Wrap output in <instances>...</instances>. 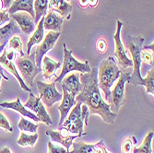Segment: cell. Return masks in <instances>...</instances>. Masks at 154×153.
Returning a JSON list of instances; mask_svg holds the SVG:
<instances>
[{
	"mask_svg": "<svg viewBox=\"0 0 154 153\" xmlns=\"http://www.w3.org/2000/svg\"><path fill=\"white\" fill-rule=\"evenodd\" d=\"M36 85L40 91L41 101L45 106L51 108L54 103L62 100L63 94L57 91L54 81L52 83H45L41 80H38L36 82Z\"/></svg>",
	"mask_w": 154,
	"mask_h": 153,
	"instance_id": "8",
	"label": "cell"
},
{
	"mask_svg": "<svg viewBox=\"0 0 154 153\" xmlns=\"http://www.w3.org/2000/svg\"><path fill=\"white\" fill-rule=\"evenodd\" d=\"M144 87L146 88V91L149 94L154 95V69L151 68L148 71L146 78H144Z\"/></svg>",
	"mask_w": 154,
	"mask_h": 153,
	"instance_id": "30",
	"label": "cell"
},
{
	"mask_svg": "<svg viewBox=\"0 0 154 153\" xmlns=\"http://www.w3.org/2000/svg\"><path fill=\"white\" fill-rule=\"evenodd\" d=\"M18 127L22 132H30V133L34 134L37 132L38 124H35L32 123L31 121L25 119L23 116H21L20 123L18 124Z\"/></svg>",
	"mask_w": 154,
	"mask_h": 153,
	"instance_id": "28",
	"label": "cell"
},
{
	"mask_svg": "<svg viewBox=\"0 0 154 153\" xmlns=\"http://www.w3.org/2000/svg\"><path fill=\"white\" fill-rule=\"evenodd\" d=\"M61 32H49L44 40L41 41L40 44L36 47L34 57H35V63L37 67L42 68V61H43L44 57L46 54L47 52L52 50L57 44L58 38L60 37Z\"/></svg>",
	"mask_w": 154,
	"mask_h": 153,
	"instance_id": "9",
	"label": "cell"
},
{
	"mask_svg": "<svg viewBox=\"0 0 154 153\" xmlns=\"http://www.w3.org/2000/svg\"><path fill=\"white\" fill-rule=\"evenodd\" d=\"M151 52L152 51L149 52L147 49H143L142 48L141 53H140L141 62H144V63H146L148 65H153V54H151Z\"/></svg>",
	"mask_w": 154,
	"mask_h": 153,
	"instance_id": "32",
	"label": "cell"
},
{
	"mask_svg": "<svg viewBox=\"0 0 154 153\" xmlns=\"http://www.w3.org/2000/svg\"><path fill=\"white\" fill-rule=\"evenodd\" d=\"M10 18L17 22L20 31H22L27 35H30L36 29L34 18L32 15H30L29 13L24 12V11L16 12L12 14V15H10Z\"/></svg>",
	"mask_w": 154,
	"mask_h": 153,
	"instance_id": "12",
	"label": "cell"
},
{
	"mask_svg": "<svg viewBox=\"0 0 154 153\" xmlns=\"http://www.w3.org/2000/svg\"><path fill=\"white\" fill-rule=\"evenodd\" d=\"M4 9V4L2 0H0V11H2Z\"/></svg>",
	"mask_w": 154,
	"mask_h": 153,
	"instance_id": "42",
	"label": "cell"
},
{
	"mask_svg": "<svg viewBox=\"0 0 154 153\" xmlns=\"http://www.w3.org/2000/svg\"><path fill=\"white\" fill-rule=\"evenodd\" d=\"M9 49L18 52L20 57H24L25 55V54L23 52V48H22L21 40L19 36L14 35L9 39Z\"/></svg>",
	"mask_w": 154,
	"mask_h": 153,
	"instance_id": "31",
	"label": "cell"
},
{
	"mask_svg": "<svg viewBox=\"0 0 154 153\" xmlns=\"http://www.w3.org/2000/svg\"><path fill=\"white\" fill-rule=\"evenodd\" d=\"M49 8L54 12L57 13L62 18L70 20L73 7L66 0H50Z\"/></svg>",
	"mask_w": 154,
	"mask_h": 153,
	"instance_id": "17",
	"label": "cell"
},
{
	"mask_svg": "<svg viewBox=\"0 0 154 153\" xmlns=\"http://www.w3.org/2000/svg\"><path fill=\"white\" fill-rule=\"evenodd\" d=\"M137 144V138L134 136L127 137L121 144V152L122 153H134Z\"/></svg>",
	"mask_w": 154,
	"mask_h": 153,
	"instance_id": "29",
	"label": "cell"
},
{
	"mask_svg": "<svg viewBox=\"0 0 154 153\" xmlns=\"http://www.w3.org/2000/svg\"><path fill=\"white\" fill-rule=\"evenodd\" d=\"M98 4V0H89V6L95 8Z\"/></svg>",
	"mask_w": 154,
	"mask_h": 153,
	"instance_id": "40",
	"label": "cell"
},
{
	"mask_svg": "<svg viewBox=\"0 0 154 153\" xmlns=\"http://www.w3.org/2000/svg\"><path fill=\"white\" fill-rule=\"evenodd\" d=\"M38 137L39 136L37 133H34L32 135H27L25 132L21 131L17 143L19 146L21 147H34L38 140Z\"/></svg>",
	"mask_w": 154,
	"mask_h": 153,
	"instance_id": "26",
	"label": "cell"
},
{
	"mask_svg": "<svg viewBox=\"0 0 154 153\" xmlns=\"http://www.w3.org/2000/svg\"><path fill=\"white\" fill-rule=\"evenodd\" d=\"M0 64H1L10 74H12L14 77H15V78H17V80H18L19 83H20V88H21L22 90H24L25 91H28V92L32 91L31 88H29V87H28V86L25 84V82L23 81L22 78L20 76L19 71H18V69H17L15 64H14L12 61H9V60L6 57V55H5L4 53H3L2 55H0Z\"/></svg>",
	"mask_w": 154,
	"mask_h": 153,
	"instance_id": "19",
	"label": "cell"
},
{
	"mask_svg": "<svg viewBox=\"0 0 154 153\" xmlns=\"http://www.w3.org/2000/svg\"><path fill=\"white\" fill-rule=\"evenodd\" d=\"M0 106L3 107V108H7V109H12L14 111H16V112L20 113L22 116H27L31 119H32L33 121H36V122H39L40 119L34 115L32 114L30 111H28L27 108L24 107V105L21 104L20 103V100L19 97H17V99L15 102H11V103H8V102H5V103H0Z\"/></svg>",
	"mask_w": 154,
	"mask_h": 153,
	"instance_id": "21",
	"label": "cell"
},
{
	"mask_svg": "<svg viewBox=\"0 0 154 153\" xmlns=\"http://www.w3.org/2000/svg\"><path fill=\"white\" fill-rule=\"evenodd\" d=\"M20 32V29L18 26L17 22L13 19H11L7 25L0 28V45L7 44V43L12 36L16 35L17 33Z\"/></svg>",
	"mask_w": 154,
	"mask_h": 153,
	"instance_id": "18",
	"label": "cell"
},
{
	"mask_svg": "<svg viewBox=\"0 0 154 153\" xmlns=\"http://www.w3.org/2000/svg\"><path fill=\"white\" fill-rule=\"evenodd\" d=\"M153 132H149L144 138V140L139 148H136L134 150V153H152V148H151V142L153 139Z\"/></svg>",
	"mask_w": 154,
	"mask_h": 153,
	"instance_id": "27",
	"label": "cell"
},
{
	"mask_svg": "<svg viewBox=\"0 0 154 153\" xmlns=\"http://www.w3.org/2000/svg\"><path fill=\"white\" fill-rule=\"evenodd\" d=\"M48 153H69L64 147H59L57 145H54L51 141L48 142Z\"/></svg>",
	"mask_w": 154,
	"mask_h": 153,
	"instance_id": "33",
	"label": "cell"
},
{
	"mask_svg": "<svg viewBox=\"0 0 154 153\" xmlns=\"http://www.w3.org/2000/svg\"><path fill=\"white\" fill-rule=\"evenodd\" d=\"M65 19L53 10H49L44 17V29L48 32H61L62 25Z\"/></svg>",
	"mask_w": 154,
	"mask_h": 153,
	"instance_id": "14",
	"label": "cell"
},
{
	"mask_svg": "<svg viewBox=\"0 0 154 153\" xmlns=\"http://www.w3.org/2000/svg\"><path fill=\"white\" fill-rule=\"evenodd\" d=\"M64 50V61L62 66V70L60 75L55 78L54 82H61V80L69 73L77 71L79 73H90L91 71V67L88 61L85 62H79L76 60L72 55V50H68L66 48V44H63Z\"/></svg>",
	"mask_w": 154,
	"mask_h": 153,
	"instance_id": "6",
	"label": "cell"
},
{
	"mask_svg": "<svg viewBox=\"0 0 154 153\" xmlns=\"http://www.w3.org/2000/svg\"><path fill=\"white\" fill-rule=\"evenodd\" d=\"M131 74L129 72H121L117 83L116 84L113 90H111V96L109 99L110 110L112 113L118 114L121 107L125 103V87L128 83Z\"/></svg>",
	"mask_w": 154,
	"mask_h": 153,
	"instance_id": "7",
	"label": "cell"
},
{
	"mask_svg": "<svg viewBox=\"0 0 154 153\" xmlns=\"http://www.w3.org/2000/svg\"><path fill=\"white\" fill-rule=\"evenodd\" d=\"M33 3H34V0H14V2L7 10L9 15H12V14L16 12L24 11V12L29 13L30 15H32L34 18Z\"/></svg>",
	"mask_w": 154,
	"mask_h": 153,
	"instance_id": "20",
	"label": "cell"
},
{
	"mask_svg": "<svg viewBox=\"0 0 154 153\" xmlns=\"http://www.w3.org/2000/svg\"><path fill=\"white\" fill-rule=\"evenodd\" d=\"M24 107L32 111L34 115L40 119V121L45 123L47 126H51L53 124L52 119L48 115L47 111L45 110L44 103L41 101V98L38 96H35L32 93V91L29 92V99H28V101L24 104Z\"/></svg>",
	"mask_w": 154,
	"mask_h": 153,
	"instance_id": "11",
	"label": "cell"
},
{
	"mask_svg": "<svg viewBox=\"0 0 154 153\" xmlns=\"http://www.w3.org/2000/svg\"><path fill=\"white\" fill-rule=\"evenodd\" d=\"M96 49L98 51V53H100V54H104L107 50V44H106V41L100 38V39H98L97 41V43H96Z\"/></svg>",
	"mask_w": 154,
	"mask_h": 153,
	"instance_id": "35",
	"label": "cell"
},
{
	"mask_svg": "<svg viewBox=\"0 0 154 153\" xmlns=\"http://www.w3.org/2000/svg\"><path fill=\"white\" fill-rule=\"evenodd\" d=\"M144 41L145 39L141 36L128 35L127 39H125V43H127L128 51L132 55V62H133V71L130 76V79L128 83L133 85L144 86L145 84L144 78L141 77V73H140V66L142 63L140 58V53L142 50Z\"/></svg>",
	"mask_w": 154,
	"mask_h": 153,
	"instance_id": "4",
	"label": "cell"
},
{
	"mask_svg": "<svg viewBox=\"0 0 154 153\" xmlns=\"http://www.w3.org/2000/svg\"><path fill=\"white\" fill-rule=\"evenodd\" d=\"M5 46L6 44H2V45H0V54H1V53L5 50Z\"/></svg>",
	"mask_w": 154,
	"mask_h": 153,
	"instance_id": "43",
	"label": "cell"
},
{
	"mask_svg": "<svg viewBox=\"0 0 154 153\" xmlns=\"http://www.w3.org/2000/svg\"><path fill=\"white\" fill-rule=\"evenodd\" d=\"M97 143L87 144L84 142H73L72 150L69 153H95Z\"/></svg>",
	"mask_w": 154,
	"mask_h": 153,
	"instance_id": "25",
	"label": "cell"
},
{
	"mask_svg": "<svg viewBox=\"0 0 154 153\" xmlns=\"http://www.w3.org/2000/svg\"><path fill=\"white\" fill-rule=\"evenodd\" d=\"M15 66L18 71L20 72V77L22 78L25 84L29 88L33 87L34 78L42 71V68H39L36 66L34 53L32 54H25L24 57L16 58Z\"/></svg>",
	"mask_w": 154,
	"mask_h": 153,
	"instance_id": "5",
	"label": "cell"
},
{
	"mask_svg": "<svg viewBox=\"0 0 154 153\" xmlns=\"http://www.w3.org/2000/svg\"><path fill=\"white\" fill-rule=\"evenodd\" d=\"M61 87L73 96H77L80 90V79L79 72H71L61 80Z\"/></svg>",
	"mask_w": 154,
	"mask_h": 153,
	"instance_id": "16",
	"label": "cell"
},
{
	"mask_svg": "<svg viewBox=\"0 0 154 153\" xmlns=\"http://www.w3.org/2000/svg\"><path fill=\"white\" fill-rule=\"evenodd\" d=\"M3 4H4V8L5 9H8V8L11 6V4L14 2V0H2Z\"/></svg>",
	"mask_w": 154,
	"mask_h": 153,
	"instance_id": "37",
	"label": "cell"
},
{
	"mask_svg": "<svg viewBox=\"0 0 154 153\" xmlns=\"http://www.w3.org/2000/svg\"><path fill=\"white\" fill-rule=\"evenodd\" d=\"M3 78H2V76L1 75H0V86H1V79H2Z\"/></svg>",
	"mask_w": 154,
	"mask_h": 153,
	"instance_id": "44",
	"label": "cell"
},
{
	"mask_svg": "<svg viewBox=\"0 0 154 153\" xmlns=\"http://www.w3.org/2000/svg\"><path fill=\"white\" fill-rule=\"evenodd\" d=\"M67 115L68 116H66L62 126L58 128H63L69 134L78 135L79 137L86 135L84 132L83 124H85L86 126L89 124L88 120L90 113L88 107L80 102H77L71 112H69Z\"/></svg>",
	"mask_w": 154,
	"mask_h": 153,
	"instance_id": "3",
	"label": "cell"
},
{
	"mask_svg": "<svg viewBox=\"0 0 154 153\" xmlns=\"http://www.w3.org/2000/svg\"><path fill=\"white\" fill-rule=\"evenodd\" d=\"M98 86L101 89L105 96V99L109 101L111 96V88L117 81L121 70L119 69L114 57H108L101 62L99 68L97 69Z\"/></svg>",
	"mask_w": 154,
	"mask_h": 153,
	"instance_id": "2",
	"label": "cell"
},
{
	"mask_svg": "<svg viewBox=\"0 0 154 153\" xmlns=\"http://www.w3.org/2000/svg\"><path fill=\"white\" fill-rule=\"evenodd\" d=\"M3 70H4L3 66H0V75L2 76V78H3L5 80H8V77H6V76L4 75V73H3ZM0 93H1V90H0Z\"/></svg>",
	"mask_w": 154,
	"mask_h": 153,
	"instance_id": "39",
	"label": "cell"
},
{
	"mask_svg": "<svg viewBox=\"0 0 154 153\" xmlns=\"http://www.w3.org/2000/svg\"><path fill=\"white\" fill-rule=\"evenodd\" d=\"M49 8V0H34V22L37 25L39 20L46 15Z\"/></svg>",
	"mask_w": 154,
	"mask_h": 153,
	"instance_id": "24",
	"label": "cell"
},
{
	"mask_svg": "<svg viewBox=\"0 0 154 153\" xmlns=\"http://www.w3.org/2000/svg\"><path fill=\"white\" fill-rule=\"evenodd\" d=\"M46 135L50 136L51 140L54 141L57 143H60L63 145L67 151H69V148L72 146V143L74 139L79 137L78 135L71 136V134H69L63 128H59L58 131H54V130H47Z\"/></svg>",
	"mask_w": 154,
	"mask_h": 153,
	"instance_id": "13",
	"label": "cell"
},
{
	"mask_svg": "<svg viewBox=\"0 0 154 153\" xmlns=\"http://www.w3.org/2000/svg\"><path fill=\"white\" fill-rule=\"evenodd\" d=\"M123 27V22L119 20H116V32L114 35L115 40V55L117 59L118 64L125 69L130 66H133V62L130 60L127 53H125V47L123 45V43L121 41V30Z\"/></svg>",
	"mask_w": 154,
	"mask_h": 153,
	"instance_id": "10",
	"label": "cell"
},
{
	"mask_svg": "<svg viewBox=\"0 0 154 153\" xmlns=\"http://www.w3.org/2000/svg\"><path fill=\"white\" fill-rule=\"evenodd\" d=\"M0 153H12L10 151V149L8 148H3L1 150H0Z\"/></svg>",
	"mask_w": 154,
	"mask_h": 153,
	"instance_id": "41",
	"label": "cell"
},
{
	"mask_svg": "<svg viewBox=\"0 0 154 153\" xmlns=\"http://www.w3.org/2000/svg\"><path fill=\"white\" fill-rule=\"evenodd\" d=\"M36 29L33 32V34L31 36L29 41L27 44V54H31V50L32 47L35 44H40L42 41L45 38V29H44V17L42 18L39 22L36 25Z\"/></svg>",
	"mask_w": 154,
	"mask_h": 153,
	"instance_id": "23",
	"label": "cell"
},
{
	"mask_svg": "<svg viewBox=\"0 0 154 153\" xmlns=\"http://www.w3.org/2000/svg\"><path fill=\"white\" fill-rule=\"evenodd\" d=\"M66 1H67V2H69V1H70V0H66Z\"/></svg>",
	"mask_w": 154,
	"mask_h": 153,
	"instance_id": "45",
	"label": "cell"
},
{
	"mask_svg": "<svg viewBox=\"0 0 154 153\" xmlns=\"http://www.w3.org/2000/svg\"><path fill=\"white\" fill-rule=\"evenodd\" d=\"M62 90H63V97L61 100V103L58 106V110L60 112V121H59L58 127L62 126V124L64 123L69 112H70V110L74 107V105L77 103L75 100V96H73L71 93L67 92L65 89Z\"/></svg>",
	"mask_w": 154,
	"mask_h": 153,
	"instance_id": "15",
	"label": "cell"
},
{
	"mask_svg": "<svg viewBox=\"0 0 154 153\" xmlns=\"http://www.w3.org/2000/svg\"><path fill=\"white\" fill-rule=\"evenodd\" d=\"M97 73V68H91L90 73L79 74L80 90L79 94L75 97V100L88 107L90 115H99L106 124H113L117 118V114L112 113L110 104L106 103L102 98L98 86Z\"/></svg>",
	"mask_w": 154,
	"mask_h": 153,
	"instance_id": "1",
	"label": "cell"
},
{
	"mask_svg": "<svg viewBox=\"0 0 154 153\" xmlns=\"http://www.w3.org/2000/svg\"><path fill=\"white\" fill-rule=\"evenodd\" d=\"M79 4L81 8H87L89 6V0H79Z\"/></svg>",
	"mask_w": 154,
	"mask_h": 153,
	"instance_id": "38",
	"label": "cell"
},
{
	"mask_svg": "<svg viewBox=\"0 0 154 153\" xmlns=\"http://www.w3.org/2000/svg\"><path fill=\"white\" fill-rule=\"evenodd\" d=\"M43 66H42V70H43V77L45 79H51L53 76H54L55 71L61 66L62 63L58 61H54L47 55H45L43 58Z\"/></svg>",
	"mask_w": 154,
	"mask_h": 153,
	"instance_id": "22",
	"label": "cell"
},
{
	"mask_svg": "<svg viewBox=\"0 0 154 153\" xmlns=\"http://www.w3.org/2000/svg\"><path fill=\"white\" fill-rule=\"evenodd\" d=\"M10 20H11L10 15L8 14L7 9L0 11V25H4V24L8 23Z\"/></svg>",
	"mask_w": 154,
	"mask_h": 153,
	"instance_id": "36",
	"label": "cell"
},
{
	"mask_svg": "<svg viewBox=\"0 0 154 153\" xmlns=\"http://www.w3.org/2000/svg\"><path fill=\"white\" fill-rule=\"evenodd\" d=\"M0 127H2L3 129L8 132H12V127L10 126L9 122L8 121V119L2 113H0Z\"/></svg>",
	"mask_w": 154,
	"mask_h": 153,
	"instance_id": "34",
	"label": "cell"
}]
</instances>
